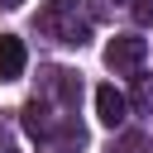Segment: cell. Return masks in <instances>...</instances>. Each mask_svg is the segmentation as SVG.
<instances>
[{
	"label": "cell",
	"mask_w": 153,
	"mask_h": 153,
	"mask_svg": "<svg viewBox=\"0 0 153 153\" xmlns=\"http://www.w3.org/2000/svg\"><path fill=\"white\" fill-rule=\"evenodd\" d=\"M143 53H148V43H143L139 33H120V38L105 43V67H110V72H134V67L143 62Z\"/></svg>",
	"instance_id": "1"
},
{
	"label": "cell",
	"mask_w": 153,
	"mask_h": 153,
	"mask_svg": "<svg viewBox=\"0 0 153 153\" xmlns=\"http://www.w3.org/2000/svg\"><path fill=\"white\" fill-rule=\"evenodd\" d=\"M43 115H48V110H43V100H29V105H24V129H29L33 139H38V134H48V120H43Z\"/></svg>",
	"instance_id": "4"
},
{
	"label": "cell",
	"mask_w": 153,
	"mask_h": 153,
	"mask_svg": "<svg viewBox=\"0 0 153 153\" xmlns=\"http://www.w3.org/2000/svg\"><path fill=\"white\" fill-rule=\"evenodd\" d=\"M134 19L139 24H153V0H134Z\"/></svg>",
	"instance_id": "6"
},
{
	"label": "cell",
	"mask_w": 153,
	"mask_h": 153,
	"mask_svg": "<svg viewBox=\"0 0 153 153\" xmlns=\"http://www.w3.org/2000/svg\"><path fill=\"white\" fill-rule=\"evenodd\" d=\"M124 115H129V100H124L115 86H100V91H96V120H100V124H110V129H120V124H124Z\"/></svg>",
	"instance_id": "3"
},
{
	"label": "cell",
	"mask_w": 153,
	"mask_h": 153,
	"mask_svg": "<svg viewBox=\"0 0 153 153\" xmlns=\"http://www.w3.org/2000/svg\"><path fill=\"white\" fill-rule=\"evenodd\" d=\"M134 100H139V105H153V81H139V91H134Z\"/></svg>",
	"instance_id": "7"
},
{
	"label": "cell",
	"mask_w": 153,
	"mask_h": 153,
	"mask_svg": "<svg viewBox=\"0 0 153 153\" xmlns=\"http://www.w3.org/2000/svg\"><path fill=\"white\" fill-rule=\"evenodd\" d=\"M48 5H53V10H72L76 0H48Z\"/></svg>",
	"instance_id": "9"
},
{
	"label": "cell",
	"mask_w": 153,
	"mask_h": 153,
	"mask_svg": "<svg viewBox=\"0 0 153 153\" xmlns=\"http://www.w3.org/2000/svg\"><path fill=\"white\" fill-rule=\"evenodd\" d=\"M19 5H24V0H0V10H19Z\"/></svg>",
	"instance_id": "10"
},
{
	"label": "cell",
	"mask_w": 153,
	"mask_h": 153,
	"mask_svg": "<svg viewBox=\"0 0 153 153\" xmlns=\"http://www.w3.org/2000/svg\"><path fill=\"white\" fill-rule=\"evenodd\" d=\"M0 153H19V148H14V139H10L5 129H0Z\"/></svg>",
	"instance_id": "8"
},
{
	"label": "cell",
	"mask_w": 153,
	"mask_h": 153,
	"mask_svg": "<svg viewBox=\"0 0 153 153\" xmlns=\"http://www.w3.org/2000/svg\"><path fill=\"white\" fill-rule=\"evenodd\" d=\"M115 153H143V134H120Z\"/></svg>",
	"instance_id": "5"
},
{
	"label": "cell",
	"mask_w": 153,
	"mask_h": 153,
	"mask_svg": "<svg viewBox=\"0 0 153 153\" xmlns=\"http://www.w3.org/2000/svg\"><path fill=\"white\" fill-rule=\"evenodd\" d=\"M24 62H29L24 38L19 33H0V81H19L24 76Z\"/></svg>",
	"instance_id": "2"
}]
</instances>
